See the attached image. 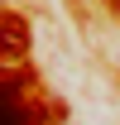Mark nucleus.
Returning <instances> with one entry per match:
<instances>
[{"mask_svg":"<svg viewBox=\"0 0 120 125\" xmlns=\"http://www.w3.org/2000/svg\"><path fill=\"white\" fill-rule=\"evenodd\" d=\"M0 125H34V115H29V106L19 101L10 87H5V106H0Z\"/></svg>","mask_w":120,"mask_h":125,"instance_id":"obj_1","label":"nucleus"}]
</instances>
